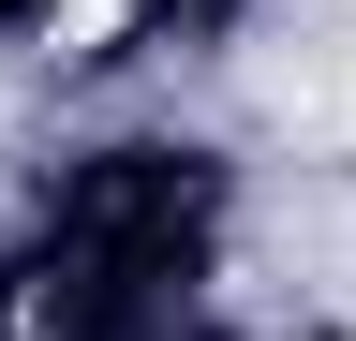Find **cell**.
Masks as SVG:
<instances>
[{"instance_id": "1", "label": "cell", "mask_w": 356, "mask_h": 341, "mask_svg": "<svg viewBox=\"0 0 356 341\" xmlns=\"http://www.w3.org/2000/svg\"><path fill=\"white\" fill-rule=\"evenodd\" d=\"M341 134H356V74H341Z\"/></svg>"}]
</instances>
